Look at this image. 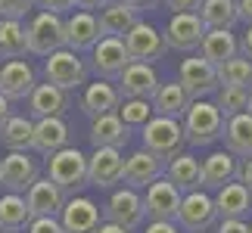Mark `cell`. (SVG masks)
<instances>
[{
    "instance_id": "cell-15",
    "label": "cell",
    "mask_w": 252,
    "mask_h": 233,
    "mask_svg": "<svg viewBox=\"0 0 252 233\" xmlns=\"http://www.w3.org/2000/svg\"><path fill=\"white\" fill-rule=\"evenodd\" d=\"M60 224L65 233H96L103 224V211L91 196H69L60 211Z\"/></svg>"
},
{
    "instance_id": "cell-38",
    "label": "cell",
    "mask_w": 252,
    "mask_h": 233,
    "mask_svg": "<svg viewBox=\"0 0 252 233\" xmlns=\"http://www.w3.org/2000/svg\"><path fill=\"white\" fill-rule=\"evenodd\" d=\"M115 115L125 121V128H143L153 115H156V109H153L150 100H122L119 109H115Z\"/></svg>"
},
{
    "instance_id": "cell-51",
    "label": "cell",
    "mask_w": 252,
    "mask_h": 233,
    "mask_svg": "<svg viewBox=\"0 0 252 233\" xmlns=\"http://www.w3.org/2000/svg\"><path fill=\"white\" fill-rule=\"evenodd\" d=\"M96 233H128V230L119 227V224H109V221H103V224L96 227Z\"/></svg>"
},
{
    "instance_id": "cell-20",
    "label": "cell",
    "mask_w": 252,
    "mask_h": 233,
    "mask_svg": "<svg viewBox=\"0 0 252 233\" xmlns=\"http://www.w3.org/2000/svg\"><path fill=\"white\" fill-rule=\"evenodd\" d=\"M65 199L69 196H65L50 177H37L32 187H28V193H25V202H28L32 218H60Z\"/></svg>"
},
{
    "instance_id": "cell-39",
    "label": "cell",
    "mask_w": 252,
    "mask_h": 233,
    "mask_svg": "<svg viewBox=\"0 0 252 233\" xmlns=\"http://www.w3.org/2000/svg\"><path fill=\"white\" fill-rule=\"evenodd\" d=\"M32 9H34V0H0V19H16V22H22Z\"/></svg>"
},
{
    "instance_id": "cell-37",
    "label": "cell",
    "mask_w": 252,
    "mask_h": 233,
    "mask_svg": "<svg viewBox=\"0 0 252 233\" xmlns=\"http://www.w3.org/2000/svg\"><path fill=\"white\" fill-rule=\"evenodd\" d=\"M212 103L218 106V112L224 115V121H227V118H234L240 112H249L252 90H243V87H218Z\"/></svg>"
},
{
    "instance_id": "cell-49",
    "label": "cell",
    "mask_w": 252,
    "mask_h": 233,
    "mask_svg": "<svg viewBox=\"0 0 252 233\" xmlns=\"http://www.w3.org/2000/svg\"><path fill=\"white\" fill-rule=\"evenodd\" d=\"M119 3H125V6H131V9H137V13H143V9H153V6H156V0H119Z\"/></svg>"
},
{
    "instance_id": "cell-19",
    "label": "cell",
    "mask_w": 252,
    "mask_h": 233,
    "mask_svg": "<svg viewBox=\"0 0 252 233\" xmlns=\"http://www.w3.org/2000/svg\"><path fill=\"white\" fill-rule=\"evenodd\" d=\"M25 109L28 115L37 121V118H63L65 112L72 109V93H65L60 90V87H53V84H34V90L32 96L25 100Z\"/></svg>"
},
{
    "instance_id": "cell-28",
    "label": "cell",
    "mask_w": 252,
    "mask_h": 233,
    "mask_svg": "<svg viewBox=\"0 0 252 233\" xmlns=\"http://www.w3.org/2000/svg\"><path fill=\"white\" fill-rule=\"evenodd\" d=\"M91 143H94V149H103V146H109V149H125L128 146V137H131V131L125 128V121L119 118L115 112L109 115H100V118H94L91 121Z\"/></svg>"
},
{
    "instance_id": "cell-26",
    "label": "cell",
    "mask_w": 252,
    "mask_h": 233,
    "mask_svg": "<svg viewBox=\"0 0 252 233\" xmlns=\"http://www.w3.org/2000/svg\"><path fill=\"white\" fill-rule=\"evenodd\" d=\"M237 165L240 159L227 149H215L202 159V190H221L224 183L237 180Z\"/></svg>"
},
{
    "instance_id": "cell-21",
    "label": "cell",
    "mask_w": 252,
    "mask_h": 233,
    "mask_svg": "<svg viewBox=\"0 0 252 233\" xmlns=\"http://www.w3.org/2000/svg\"><path fill=\"white\" fill-rule=\"evenodd\" d=\"M65 146H72V128L65 124V118H37L34 121V137L32 149L44 159H50L53 152H60Z\"/></svg>"
},
{
    "instance_id": "cell-3",
    "label": "cell",
    "mask_w": 252,
    "mask_h": 233,
    "mask_svg": "<svg viewBox=\"0 0 252 233\" xmlns=\"http://www.w3.org/2000/svg\"><path fill=\"white\" fill-rule=\"evenodd\" d=\"M140 137H143V149L159 155L162 162L174 159V155L184 152V146H187L181 121L178 118H165V115H153V118L140 128Z\"/></svg>"
},
{
    "instance_id": "cell-2",
    "label": "cell",
    "mask_w": 252,
    "mask_h": 233,
    "mask_svg": "<svg viewBox=\"0 0 252 233\" xmlns=\"http://www.w3.org/2000/svg\"><path fill=\"white\" fill-rule=\"evenodd\" d=\"M47 177L60 187L65 196H75L87 187V155L78 146H65L47 159Z\"/></svg>"
},
{
    "instance_id": "cell-12",
    "label": "cell",
    "mask_w": 252,
    "mask_h": 233,
    "mask_svg": "<svg viewBox=\"0 0 252 233\" xmlns=\"http://www.w3.org/2000/svg\"><path fill=\"white\" fill-rule=\"evenodd\" d=\"M131 65V56L125 50L122 37H100L91 50V69L103 81H115L125 69Z\"/></svg>"
},
{
    "instance_id": "cell-16",
    "label": "cell",
    "mask_w": 252,
    "mask_h": 233,
    "mask_svg": "<svg viewBox=\"0 0 252 233\" xmlns=\"http://www.w3.org/2000/svg\"><path fill=\"white\" fill-rule=\"evenodd\" d=\"M159 75L153 65L147 62H131L119 78H115V87H119L122 100H150L153 103V93L159 90Z\"/></svg>"
},
{
    "instance_id": "cell-47",
    "label": "cell",
    "mask_w": 252,
    "mask_h": 233,
    "mask_svg": "<svg viewBox=\"0 0 252 233\" xmlns=\"http://www.w3.org/2000/svg\"><path fill=\"white\" fill-rule=\"evenodd\" d=\"M240 41V56H246V59H252V25L246 28L243 37H237Z\"/></svg>"
},
{
    "instance_id": "cell-14",
    "label": "cell",
    "mask_w": 252,
    "mask_h": 233,
    "mask_svg": "<svg viewBox=\"0 0 252 233\" xmlns=\"http://www.w3.org/2000/svg\"><path fill=\"white\" fill-rule=\"evenodd\" d=\"M181 199H184V193L174 187L168 177H159L156 183H150V187L143 190L147 218L150 221H174L178 218V208H181Z\"/></svg>"
},
{
    "instance_id": "cell-40",
    "label": "cell",
    "mask_w": 252,
    "mask_h": 233,
    "mask_svg": "<svg viewBox=\"0 0 252 233\" xmlns=\"http://www.w3.org/2000/svg\"><path fill=\"white\" fill-rule=\"evenodd\" d=\"M28 233H65V227L60 224V218H32Z\"/></svg>"
},
{
    "instance_id": "cell-53",
    "label": "cell",
    "mask_w": 252,
    "mask_h": 233,
    "mask_svg": "<svg viewBox=\"0 0 252 233\" xmlns=\"http://www.w3.org/2000/svg\"><path fill=\"white\" fill-rule=\"evenodd\" d=\"M249 233H252V224H249Z\"/></svg>"
},
{
    "instance_id": "cell-13",
    "label": "cell",
    "mask_w": 252,
    "mask_h": 233,
    "mask_svg": "<svg viewBox=\"0 0 252 233\" xmlns=\"http://www.w3.org/2000/svg\"><path fill=\"white\" fill-rule=\"evenodd\" d=\"M125 177V155L122 149H94V155H87V187H100L112 190L115 183H122Z\"/></svg>"
},
{
    "instance_id": "cell-32",
    "label": "cell",
    "mask_w": 252,
    "mask_h": 233,
    "mask_svg": "<svg viewBox=\"0 0 252 233\" xmlns=\"http://www.w3.org/2000/svg\"><path fill=\"white\" fill-rule=\"evenodd\" d=\"M28 224H32V211H28L25 196L3 193L0 196V233H19L28 230Z\"/></svg>"
},
{
    "instance_id": "cell-31",
    "label": "cell",
    "mask_w": 252,
    "mask_h": 233,
    "mask_svg": "<svg viewBox=\"0 0 252 233\" xmlns=\"http://www.w3.org/2000/svg\"><path fill=\"white\" fill-rule=\"evenodd\" d=\"M190 103L193 100L187 96V90H184L178 81L159 84V90L153 93V109H156V115H165V118H178L181 121Z\"/></svg>"
},
{
    "instance_id": "cell-22",
    "label": "cell",
    "mask_w": 252,
    "mask_h": 233,
    "mask_svg": "<svg viewBox=\"0 0 252 233\" xmlns=\"http://www.w3.org/2000/svg\"><path fill=\"white\" fill-rule=\"evenodd\" d=\"M122 103V93L115 81H103V78H96V81H87L84 84V93H81V112L87 118H100V115H109L119 109Z\"/></svg>"
},
{
    "instance_id": "cell-34",
    "label": "cell",
    "mask_w": 252,
    "mask_h": 233,
    "mask_svg": "<svg viewBox=\"0 0 252 233\" xmlns=\"http://www.w3.org/2000/svg\"><path fill=\"white\" fill-rule=\"evenodd\" d=\"M196 16L202 19L206 28H227V31H234V25L240 22L237 0H202Z\"/></svg>"
},
{
    "instance_id": "cell-6",
    "label": "cell",
    "mask_w": 252,
    "mask_h": 233,
    "mask_svg": "<svg viewBox=\"0 0 252 233\" xmlns=\"http://www.w3.org/2000/svg\"><path fill=\"white\" fill-rule=\"evenodd\" d=\"M218 221V211H215V199L209 196V193H184L181 199V208H178V218H174V224L181 227V233H206L215 227Z\"/></svg>"
},
{
    "instance_id": "cell-50",
    "label": "cell",
    "mask_w": 252,
    "mask_h": 233,
    "mask_svg": "<svg viewBox=\"0 0 252 233\" xmlns=\"http://www.w3.org/2000/svg\"><path fill=\"white\" fill-rule=\"evenodd\" d=\"M9 115H13V103H9L3 93H0V128H3V121L9 118Z\"/></svg>"
},
{
    "instance_id": "cell-25",
    "label": "cell",
    "mask_w": 252,
    "mask_h": 233,
    "mask_svg": "<svg viewBox=\"0 0 252 233\" xmlns=\"http://www.w3.org/2000/svg\"><path fill=\"white\" fill-rule=\"evenodd\" d=\"M165 177L181 193H196L202 190V162L193 152H178L174 159L165 162Z\"/></svg>"
},
{
    "instance_id": "cell-1",
    "label": "cell",
    "mask_w": 252,
    "mask_h": 233,
    "mask_svg": "<svg viewBox=\"0 0 252 233\" xmlns=\"http://www.w3.org/2000/svg\"><path fill=\"white\" fill-rule=\"evenodd\" d=\"M181 128L187 146H212L224 134V115L212 100H193L181 118Z\"/></svg>"
},
{
    "instance_id": "cell-5",
    "label": "cell",
    "mask_w": 252,
    "mask_h": 233,
    "mask_svg": "<svg viewBox=\"0 0 252 233\" xmlns=\"http://www.w3.org/2000/svg\"><path fill=\"white\" fill-rule=\"evenodd\" d=\"M25 37H28V53L47 59L50 53L65 47V19L41 9V13L32 16V22L25 25Z\"/></svg>"
},
{
    "instance_id": "cell-24",
    "label": "cell",
    "mask_w": 252,
    "mask_h": 233,
    "mask_svg": "<svg viewBox=\"0 0 252 233\" xmlns=\"http://www.w3.org/2000/svg\"><path fill=\"white\" fill-rule=\"evenodd\" d=\"M215 211H218V221L224 218H237V221H246L249 211H252V193L243 187L240 180H230L224 183L221 190H215Z\"/></svg>"
},
{
    "instance_id": "cell-11",
    "label": "cell",
    "mask_w": 252,
    "mask_h": 233,
    "mask_svg": "<svg viewBox=\"0 0 252 233\" xmlns=\"http://www.w3.org/2000/svg\"><path fill=\"white\" fill-rule=\"evenodd\" d=\"M162 37H165L168 50L193 53V50H199L202 37H206V25H202V19L196 13H174L168 19L165 31H162Z\"/></svg>"
},
{
    "instance_id": "cell-42",
    "label": "cell",
    "mask_w": 252,
    "mask_h": 233,
    "mask_svg": "<svg viewBox=\"0 0 252 233\" xmlns=\"http://www.w3.org/2000/svg\"><path fill=\"white\" fill-rule=\"evenodd\" d=\"M215 233H249V221H237V218H224L218 221Z\"/></svg>"
},
{
    "instance_id": "cell-44",
    "label": "cell",
    "mask_w": 252,
    "mask_h": 233,
    "mask_svg": "<svg viewBox=\"0 0 252 233\" xmlns=\"http://www.w3.org/2000/svg\"><path fill=\"white\" fill-rule=\"evenodd\" d=\"M143 233H181V227L174 224V221H150Z\"/></svg>"
},
{
    "instance_id": "cell-8",
    "label": "cell",
    "mask_w": 252,
    "mask_h": 233,
    "mask_svg": "<svg viewBox=\"0 0 252 233\" xmlns=\"http://www.w3.org/2000/svg\"><path fill=\"white\" fill-rule=\"evenodd\" d=\"M178 84L187 90L190 100H209L218 90V69L206 62L202 56H190L178 65Z\"/></svg>"
},
{
    "instance_id": "cell-45",
    "label": "cell",
    "mask_w": 252,
    "mask_h": 233,
    "mask_svg": "<svg viewBox=\"0 0 252 233\" xmlns=\"http://www.w3.org/2000/svg\"><path fill=\"white\" fill-rule=\"evenodd\" d=\"M202 0H165V6L174 9V13H196Z\"/></svg>"
},
{
    "instance_id": "cell-10",
    "label": "cell",
    "mask_w": 252,
    "mask_h": 233,
    "mask_svg": "<svg viewBox=\"0 0 252 233\" xmlns=\"http://www.w3.org/2000/svg\"><path fill=\"white\" fill-rule=\"evenodd\" d=\"M122 41H125V50H128L131 62H147V65H153L156 59H162V56L168 53L162 31H159L156 25L143 22V19L122 37Z\"/></svg>"
},
{
    "instance_id": "cell-36",
    "label": "cell",
    "mask_w": 252,
    "mask_h": 233,
    "mask_svg": "<svg viewBox=\"0 0 252 233\" xmlns=\"http://www.w3.org/2000/svg\"><path fill=\"white\" fill-rule=\"evenodd\" d=\"M218 84L221 87H243V90H252V59L246 56H234V59L218 65Z\"/></svg>"
},
{
    "instance_id": "cell-29",
    "label": "cell",
    "mask_w": 252,
    "mask_h": 233,
    "mask_svg": "<svg viewBox=\"0 0 252 233\" xmlns=\"http://www.w3.org/2000/svg\"><path fill=\"white\" fill-rule=\"evenodd\" d=\"M224 149L234 152L237 159H252V112H240L224 121Z\"/></svg>"
},
{
    "instance_id": "cell-17",
    "label": "cell",
    "mask_w": 252,
    "mask_h": 233,
    "mask_svg": "<svg viewBox=\"0 0 252 233\" xmlns=\"http://www.w3.org/2000/svg\"><path fill=\"white\" fill-rule=\"evenodd\" d=\"M37 84V72L25 59H6L0 65V93L9 103H25Z\"/></svg>"
},
{
    "instance_id": "cell-27",
    "label": "cell",
    "mask_w": 252,
    "mask_h": 233,
    "mask_svg": "<svg viewBox=\"0 0 252 233\" xmlns=\"http://www.w3.org/2000/svg\"><path fill=\"white\" fill-rule=\"evenodd\" d=\"M237 53H240V41L234 31H227V28H206V37L199 44V56L206 62H212L218 69L221 62L234 59Z\"/></svg>"
},
{
    "instance_id": "cell-30",
    "label": "cell",
    "mask_w": 252,
    "mask_h": 233,
    "mask_svg": "<svg viewBox=\"0 0 252 233\" xmlns=\"http://www.w3.org/2000/svg\"><path fill=\"white\" fill-rule=\"evenodd\" d=\"M96 22H100L103 37H125L134 25L140 22V13H137V9H131V6H125V3H119V0H112L109 6L100 9Z\"/></svg>"
},
{
    "instance_id": "cell-9",
    "label": "cell",
    "mask_w": 252,
    "mask_h": 233,
    "mask_svg": "<svg viewBox=\"0 0 252 233\" xmlns=\"http://www.w3.org/2000/svg\"><path fill=\"white\" fill-rule=\"evenodd\" d=\"M37 177H41V165L37 159H32V152H6L0 159V187L6 193L25 196Z\"/></svg>"
},
{
    "instance_id": "cell-46",
    "label": "cell",
    "mask_w": 252,
    "mask_h": 233,
    "mask_svg": "<svg viewBox=\"0 0 252 233\" xmlns=\"http://www.w3.org/2000/svg\"><path fill=\"white\" fill-rule=\"evenodd\" d=\"M237 16H240V22L252 25V0H237Z\"/></svg>"
},
{
    "instance_id": "cell-35",
    "label": "cell",
    "mask_w": 252,
    "mask_h": 233,
    "mask_svg": "<svg viewBox=\"0 0 252 233\" xmlns=\"http://www.w3.org/2000/svg\"><path fill=\"white\" fill-rule=\"evenodd\" d=\"M28 53L25 25L16 19H0V59H22Z\"/></svg>"
},
{
    "instance_id": "cell-52",
    "label": "cell",
    "mask_w": 252,
    "mask_h": 233,
    "mask_svg": "<svg viewBox=\"0 0 252 233\" xmlns=\"http://www.w3.org/2000/svg\"><path fill=\"white\" fill-rule=\"evenodd\" d=\"M249 112H252V103H249Z\"/></svg>"
},
{
    "instance_id": "cell-43",
    "label": "cell",
    "mask_w": 252,
    "mask_h": 233,
    "mask_svg": "<svg viewBox=\"0 0 252 233\" xmlns=\"http://www.w3.org/2000/svg\"><path fill=\"white\" fill-rule=\"evenodd\" d=\"M237 180L252 193V159H240V165H237Z\"/></svg>"
},
{
    "instance_id": "cell-7",
    "label": "cell",
    "mask_w": 252,
    "mask_h": 233,
    "mask_svg": "<svg viewBox=\"0 0 252 233\" xmlns=\"http://www.w3.org/2000/svg\"><path fill=\"white\" fill-rule=\"evenodd\" d=\"M103 221H109V224H119L125 230H137L143 227V221H147V208H143V196L137 190L131 187H122V190H112L109 202H106L103 208Z\"/></svg>"
},
{
    "instance_id": "cell-4",
    "label": "cell",
    "mask_w": 252,
    "mask_h": 233,
    "mask_svg": "<svg viewBox=\"0 0 252 233\" xmlns=\"http://www.w3.org/2000/svg\"><path fill=\"white\" fill-rule=\"evenodd\" d=\"M44 78H47V84L72 93V90H78V87L87 84L91 72H87V65L78 53L69 50V47H63V50H56L44 59Z\"/></svg>"
},
{
    "instance_id": "cell-48",
    "label": "cell",
    "mask_w": 252,
    "mask_h": 233,
    "mask_svg": "<svg viewBox=\"0 0 252 233\" xmlns=\"http://www.w3.org/2000/svg\"><path fill=\"white\" fill-rule=\"evenodd\" d=\"M112 0H75V6L78 9H87V13H94V9H103V6H109Z\"/></svg>"
},
{
    "instance_id": "cell-33",
    "label": "cell",
    "mask_w": 252,
    "mask_h": 233,
    "mask_svg": "<svg viewBox=\"0 0 252 233\" xmlns=\"http://www.w3.org/2000/svg\"><path fill=\"white\" fill-rule=\"evenodd\" d=\"M32 137H34V118H28V115H9L0 128V143L9 152H28Z\"/></svg>"
},
{
    "instance_id": "cell-18",
    "label": "cell",
    "mask_w": 252,
    "mask_h": 233,
    "mask_svg": "<svg viewBox=\"0 0 252 233\" xmlns=\"http://www.w3.org/2000/svg\"><path fill=\"white\" fill-rule=\"evenodd\" d=\"M159 177H165V162L159 155H153L150 149H137L125 159V177L122 183L131 190H147L150 183H156Z\"/></svg>"
},
{
    "instance_id": "cell-41",
    "label": "cell",
    "mask_w": 252,
    "mask_h": 233,
    "mask_svg": "<svg viewBox=\"0 0 252 233\" xmlns=\"http://www.w3.org/2000/svg\"><path fill=\"white\" fill-rule=\"evenodd\" d=\"M37 6L44 9V13H53V16H63L69 13V9H75V0H34Z\"/></svg>"
},
{
    "instance_id": "cell-23",
    "label": "cell",
    "mask_w": 252,
    "mask_h": 233,
    "mask_svg": "<svg viewBox=\"0 0 252 233\" xmlns=\"http://www.w3.org/2000/svg\"><path fill=\"white\" fill-rule=\"evenodd\" d=\"M103 37L100 31V22H96L94 13H87V9H78V13H72L65 19V47L75 53L81 50H94V44Z\"/></svg>"
}]
</instances>
